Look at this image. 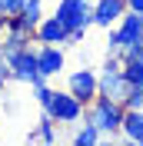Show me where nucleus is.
Instances as JSON below:
<instances>
[{
    "instance_id": "obj_18",
    "label": "nucleus",
    "mask_w": 143,
    "mask_h": 146,
    "mask_svg": "<svg viewBox=\"0 0 143 146\" xmlns=\"http://www.w3.org/2000/svg\"><path fill=\"white\" fill-rule=\"evenodd\" d=\"M123 73L130 83H143V63H123Z\"/></svg>"
},
{
    "instance_id": "obj_15",
    "label": "nucleus",
    "mask_w": 143,
    "mask_h": 146,
    "mask_svg": "<svg viewBox=\"0 0 143 146\" xmlns=\"http://www.w3.org/2000/svg\"><path fill=\"white\" fill-rule=\"evenodd\" d=\"M30 90H33V100H37V106H40V110H47V103H50V96H53V86H50V80H40V83H33Z\"/></svg>"
},
{
    "instance_id": "obj_11",
    "label": "nucleus",
    "mask_w": 143,
    "mask_h": 146,
    "mask_svg": "<svg viewBox=\"0 0 143 146\" xmlns=\"http://www.w3.org/2000/svg\"><path fill=\"white\" fill-rule=\"evenodd\" d=\"M120 136L130 143H143V110H126L120 123Z\"/></svg>"
},
{
    "instance_id": "obj_9",
    "label": "nucleus",
    "mask_w": 143,
    "mask_h": 146,
    "mask_svg": "<svg viewBox=\"0 0 143 146\" xmlns=\"http://www.w3.org/2000/svg\"><path fill=\"white\" fill-rule=\"evenodd\" d=\"M70 30L60 23V17H43L33 27V43H53V46H67Z\"/></svg>"
},
{
    "instance_id": "obj_16",
    "label": "nucleus",
    "mask_w": 143,
    "mask_h": 146,
    "mask_svg": "<svg viewBox=\"0 0 143 146\" xmlns=\"http://www.w3.org/2000/svg\"><path fill=\"white\" fill-rule=\"evenodd\" d=\"M123 106L126 110H143V83H130V90L123 96Z\"/></svg>"
},
{
    "instance_id": "obj_2",
    "label": "nucleus",
    "mask_w": 143,
    "mask_h": 146,
    "mask_svg": "<svg viewBox=\"0 0 143 146\" xmlns=\"http://www.w3.org/2000/svg\"><path fill=\"white\" fill-rule=\"evenodd\" d=\"M126 90H130V80H126V73H123L120 56H116V53H107L103 66L97 70V93H100V96H110V100H120V103H123Z\"/></svg>"
},
{
    "instance_id": "obj_5",
    "label": "nucleus",
    "mask_w": 143,
    "mask_h": 146,
    "mask_svg": "<svg viewBox=\"0 0 143 146\" xmlns=\"http://www.w3.org/2000/svg\"><path fill=\"white\" fill-rule=\"evenodd\" d=\"M53 17H60L67 30H90L93 27V0H60Z\"/></svg>"
},
{
    "instance_id": "obj_20",
    "label": "nucleus",
    "mask_w": 143,
    "mask_h": 146,
    "mask_svg": "<svg viewBox=\"0 0 143 146\" xmlns=\"http://www.w3.org/2000/svg\"><path fill=\"white\" fill-rule=\"evenodd\" d=\"M83 36H87V30H70V36H67V46H77V43H83Z\"/></svg>"
},
{
    "instance_id": "obj_8",
    "label": "nucleus",
    "mask_w": 143,
    "mask_h": 146,
    "mask_svg": "<svg viewBox=\"0 0 143 146\" xmlns=\"http://www.w3.org/2000/svg\"><path fill=\"white\" fill-rule=\"evenodd\" d=\"M37 70L47 80L67 70V46H53V43H40L37 46Z\"/></svg>"
},
{
    "instance_id": "obj_7",
    "label": "nucleus",
    "mask_w": 143,
    "mask_h": 146,
    "mask_svg": "<svg viewBox=\"0 0 143 146\" xmlns=\"http://www.w3.org/2000/svg\"><path fill=\"white\" fill-rule=\"evenodd\" d=\"M67 90H70L73 96L87 106V103L97 96V70H90V66L70 70V73H67Z\"/></svg>"
},
{
    "instance_id": "obj_1",
    "label": "nucleus",
    "mask_w": 143,
    "mask_h": 146,
    "mask_svg": "<svg viewBox=\"0 0 143 146\" xmlns=\"http://www.w3.org/2000/svg\"><path fill=\"white\" fill-rule=\"evenodd\" d=\"M123 113H126V106L120 100H110V96H93V100L87 103V110H83V119H90L93 126L103 133V139H116L120 136V123H123Z\"/></svg>"
},
{
    "instance_id": "obj_10",
    "label": "nucleus",
    "mask_w": 143,
    "mask_h": 146,
    "mask_svg": "<svg viewBox=\"0 0 143 146\" xmlns=\"http://www.w3.org/2000/svg\"><path fill=\"white\" fill-rule=\"evenodd\" d=\"M123 13H126V3H123V0H93V27L110 30Z\"/></svg>"
},
{
    "instance_id": "obj_23",
    "label": "nucleus",
    "mask_w": 143,
    "mask_h": 146,
    "mask_svg": "<svg viewBox=\"0 0 143 146\" xmlns=\"http://www.w3.org/2000/svg\"><path fill=\"white\" fill-rule=\"evenodd\" d=\"M3 90H7V76H0V96H3Z\"/></svg>"
},
{
    "instance_id": "obj_13",
    "label": "nucleus",
    "mask_w": 143,
    "mask_h": 146,
    "mask_svg": "<svg viewBox=\"0 0 143 146\" xmlns=\"http://www.w3.org/2000/svg\"><path fill=\"white\" fill-rule=\"evenodd\" d=\"M100 139H103V133H100V129L93 126L90 119H83V123H80V129L73 133V143H77V146H97Z\"/></svg>"
},
{
    "instance_id": "obj_4",
    "label": "nucleus",
    "mask_w": 143,
    "mask_h": 146,
    "mask_svg": "<svg viewBox=\"0 0 143 146\" xmlns=\"http://www.w3.org/2000/svg\"><path fill=\"white\" fill-rule=\"evenodd\" d=\"M7 66H10V80L27 83V86L47 80L43 73L37 70V46H23V50H17V53H7Z\"/></svg>"
},
{
    "instance_id": "obj_24",
    "label": "nucleus",
    "mask_w": 143,
    "mask_h": 146,
    "mask_svg": "<svg viewBox=\"0 0 143 146\" xmlns=\"http://www.w3.org/2000/svg\"><path fill=\"white\" fill-rule=\"evenodd\" d=\"M3 27H7V17H3V13H0V36H3Z\"/></svg>"
},
{
    "instance_id": "obj_3",
    "label": "nucleus",
    "mask_w": 143,
    "mask_h": 146,
    "mask_svg": "<svg viewBox=\"0 0 143 146\" xmlns=\"http://www.w3.org/2000/svg\"><path fill=\"white\" fill-rule=\"evenodd\" d=\"M136 40H143V13H136V10H126L123 17H120L113 27H110L107 50H110V53H120V50H126V46L136 43Z\"/></svg>"
},
{
    "instance_id": "obj_17",
    "label": "nucleus",
    "mask_w": 143,
    "mask_h": 146,
    "mask_svg": "<svg viewBox=\"0 0 143 146\" xmlns=\"http://www.w3.org/2000/svg\"><path fill=\"white\" fill-rule=\"evenodd\" d=\"M120 63H143V40H136V43H130L126 50H120Z\"/></svg>"
},
{
    "instance_id": "obj_6",
    "label": "nucleus",
    "mask_w": 143,
    "mask_h": 146,
    "mask_svg": "<svg viewBox=\"0 0 143 146\" xmlns=\"http://www.w3.org/2000/svg\"><path fill=\"white\" fill-rule=\"evenodd\" d=\"M83 103L73 96L70 90H53V96H50V103H47V113L57 119V126H73V123H80L83 119Z\"/></svg>"
},
{
    "instance_id": "obj_19",
    "label": "nucleus",
    "mask_w": 143,
    "mask_h": 146,
    "mask_svg": "<svg viewBox=\"0 0 143 146\" xmlns=\"http://www.w3.org/2000/svg\"><path fill=\"white\" fill-rule=\"evenodd\" d=\"M20 7H23V0H0V13H3V17L20 13Z\"/></svg>"
},
{
    "instance_id": "obj_21",
    "label": "nucleus",
    "mask_w": 143,
    "mask_h": 146,
    "mask_svg": "<svg viewBox=\"0 0 143 146\" xmlns=\"http://www.w3.org/2000/svg\"><path fill=\"white\" fill-rule=\"evenodd\" d=\"M0 76H7V80H10V66H7V56H3V50H0Z\"/></svg>"
},
{
    "instance_id": "obj_12",
    "label": "nucleus",
    "mask_w": 143,
    "mask_h": 146,
    "mask_svg": "<svg viewBox=\"0 0 143 146\" xmlns=\"http://www.w3.org/2000/svg\"><path fill=\"white\" fill-rule=\"evenodd\" d=\"M30 143H57V119L50 116V113H40V119H37L33 133H30Z\"/></svg>"
},
{
    "instance_id": "obj_22",
    "label": "nucleus",
    "mask_w": 143,
    "mask_h": 146,
    "mask_svg": "<svg viewBox=\"0 0 143 146\" xmlns=\"http://www.w3.org/2000/svg\"><path fill=\"white\" fill-rule=\"evenodd\" d=\"M126 10H136V13H143V0H123Z\"/></svg>"
},
{
    "instance_id": "obj_14",
    "label": "nucleus",
    "mask_w": 143,
    "mask_h": 146,
    "mask_svg": "<svg viewBox=\"0 0 143 146\" xmlns=\"http://www.w3.org/2000/svg\"><path fill=\"white\" fill-rule=\"evenodd\" d=\"M20 17H23V23H27V27H37V23L47 17V13H43V0H23Z\"/></svg>"
}]
</instances>
